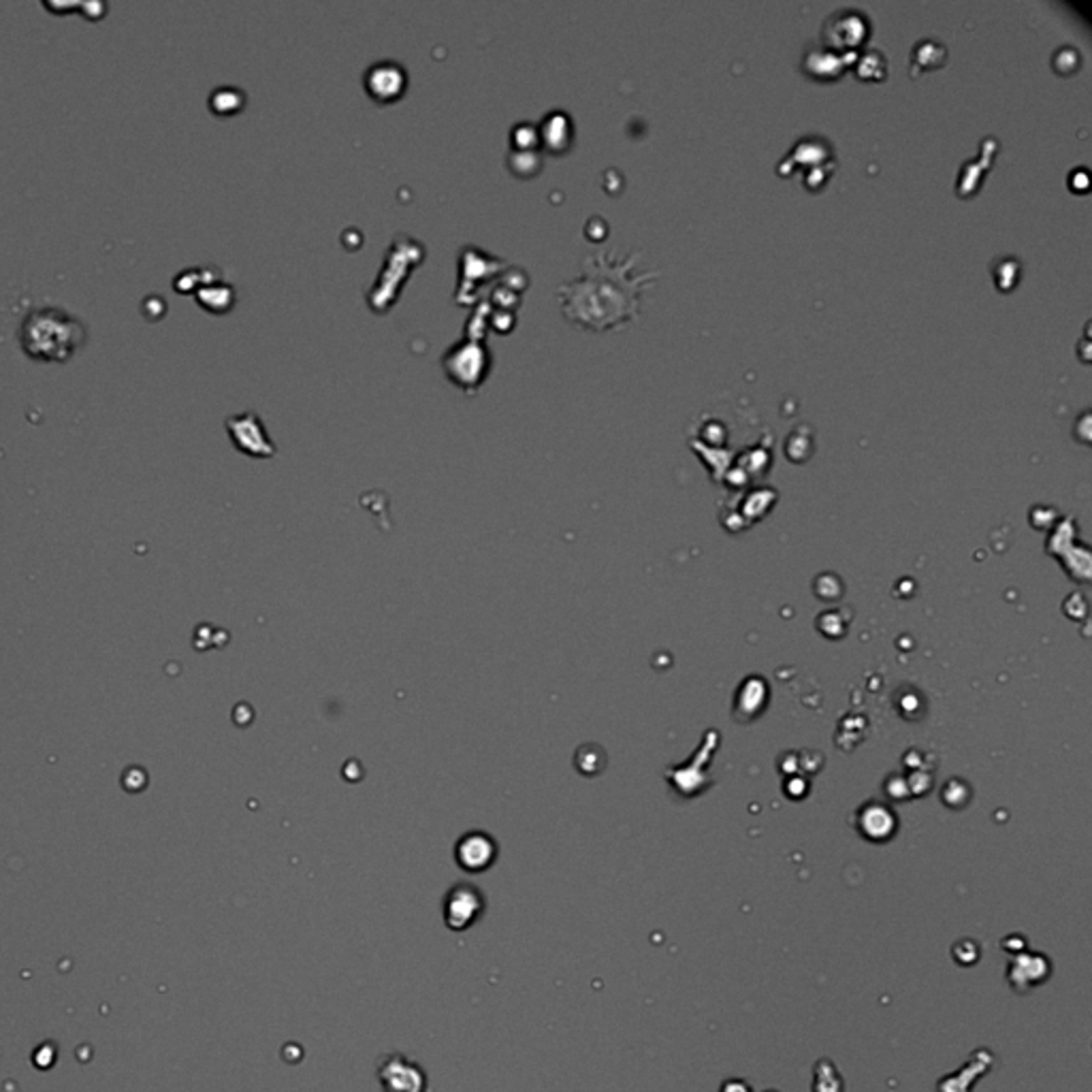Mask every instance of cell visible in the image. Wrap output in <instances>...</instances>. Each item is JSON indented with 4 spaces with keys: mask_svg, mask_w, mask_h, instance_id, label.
<instances>
[{
    "mask_svg": "<svg viewBox=\"0 0 1092 1092\" xmlns=\"http://www.w3.org/2000/svg\"><path fill=\"white\" fill-rule=\"evenodd\" d=\"M636 254L624 261L597 252L585 258L583 274L557 288L563 312L570 321L590 328H613L638 314L644 284L657 274L633 272Z\"/></svg>",
    "mask_w": 1092,
    "mask_h": 1092,
    "instance_id": "1",
    "label": "cell"
},
{
    "mask_svg": "<svg viewBox=\"0 0 1092 1092\" xmlns=\"http://www.w3.org/2000/svg\"><path fill=\"white\" fill-rule=\"evenodd\" d=\"M23 355L43 363H66L86 344L88 331L73 314L61 308H34L18 331Z\"/></svg>",
    "mask_w": 1092,
    "mask_h": 1092,
    "instance_id": "2",
    "label": "cell"
},
{
    "mask_svg": "<svg viewBox=\"0 0 1092 1092\" xmlns=\"http://www.w3.org/2000/svg\"><path fill=\"white\" fill-rule=\"evenodd\" d=\"M422 245L408 238V235H397L393 240L389 254L384 258L382 272L375 280L370 292V303L373 310H386L395 301L399 286L404 284V280L410 276V269L422 261Z\"/></svg>",
    "mask_w": 1092,
    "mask_h": 1092,
    "instance_id": "3",
    "label": "cell"
},
{
    "mask_svg": "<svg viewBox=\"0 0 1092 1092\" xmlns=\"http://www.w3.org/2000/svg\"><path fill=\"white\" fill-rule=\"evenodd\" d=\"M444 368L449 378L461 384L465 391H474L485 380L489 371L491 355L489 348L480 339H461L444 355Z\"/></svg>",
    "mask_w": 1092,
    "mask_h": 1092,
    "instance_id": "4",
    "label": "cell"
},
{
    "mask_svg": "<svg viewBox=\"0 0 1092 1092\" xmlns=\"http://www.w3.org/2000/svg\"><path fill=\"white\" fill-rule=\"evenodd\" d=\"M487 911V896L474 884H455L442 900V918L446 929L453 933H465L483 918Z\"/></svg>",
    "mask_w": 1092,
    "mask_h": 1092,
    "instance_id": "5",
    "label": "cell"
},
{
    "mask_svg": "<svg viewBox=\"0 0 1092 1092\" xmlns=\"http://www.w3.org/2000/svg\"><path fill=\"white\" fill-rule=\"evenodd\" d=\"M375 1075L384 1092H427L429 1088L427 1071L402 1052L382 1054Z\"/></svg>",
    "mask_w": 1092,
    "mask_h": 1092,
    "instance_id": "6",
    "label": "cell"
},
{
    "mask_svg": "<svg viewBox=\"0 0 1092 1092\" xmlns=\"http://www.w3.org/2000/svg\"><path fill=\"white\" fill-rule=\"evenodd\" d=\"M227 431L238 449L250 457H261L269 459L276 455V444L267 436V429L263 420L258 418L252 410H245L241 415H233L227 418Z\"/></svg>",
    "mask_w": 1092,
    "mask_h": 1092,
    "instance_id": "7",
    "label": "cell"
},
{
    "mask_svg": "<svg viewBox=\"0 0 1092 1092\" xmlns=\"http://www.w3.org/2000/svg\"><path fill=\"white\" fill-rule=\"evenodd\" d=\"M498 843L487 832H467L455 845V860L465 873H485L498 860Z\"/></svg>",
    "mask_w": 1092,
    "mask_h": 1092,
    "instance_id": "8",
    "label": "cell"
},
{
    "mask_svg": "<svg viewBox=\"0 0 1092 1092\" xmlns=\"http://www.w3.org/2000/svg\"><path fill=\"white\" fill-rule=\"evenodd\" d=\"M1052 976V962L1046 954L1020 952L1009 958L1007 982L1016 992H1030L1035 985L1046 983Z\"/></svg>",
    "mask_w": 1092,
    "mask_h": 1092,
    "instance_id": "9",
    "label": "cell"
},
{
    "mask_svg": "<svg viewBox=\"0 0 1092 1092\" xmlns=\"http://www.w3.org/2000/svg\"><path fill=\"white\" fill-rule=\"evenodd\" d=\"M363 81H366V90L370 92V97L373 101L389 103L395 101L399 94H404L408 84V73L399 63L380 61V63H373L366 70Z\"/></svg>",
    "mask_w": 1092,
    "mask_h": 1092,
    "instance_id": "10",
    "label": "cell"
},
{
    "mask_svg": "<svg viewBox=\"0 0 1092 1092\" xmlns=\"http://www.w3.org/2000/svg\"><path fill=\"white\" fill-rule=\"evenodd\" d=\"M994 1065V1054L990 1050H978L971 1054L969 1063L962 1067L958 1073L945 1075L941 1082L937 1084L939 1092H969L983 1073H988Z\"/></svg>",
    "mask_w": 1092,
    "mask_h": 1092,
    "instance_id": "11",
    "label": "cell"
},
{
    "mask_svg": "<svg viewBox=\"0 0 1092 1092\" xmlns=\"http://www.w3.org/2000/svg\"><path fill=\"white\" fill-rule=\"evenodd\" d=\"M864 32H866V20L858 14H853V11L832 16L826 22V37L832 45H839V47H855L864 39Z\"/></svg>",
    "mask_w": 1092,
    "mask_h": 1092,
    "instance_id": "12",
    "label": "cell"
},
{
    "mask_svg": "<svg viewBox=\"0 0 1092 1092\" xmlns=\"http://www.w3.org/2000/svg\"><path fill=\"white\" fill-rule=\"evenodd\" d=\"M540 141L553 152H563L572 144V120L568 113L550 111L538 126Z\"/></svg>",
    "mask_w": 1092,
    "mask_h": 1092,
    "instance_id": "13",
    "label": "cell"
},
{
    "mask_svg": "<svg viewBox=\"0 0 1092 1092\" xmlns=\"http://www.w3.org/2000/svg\"><path fill=\"white\" fill-rule=\"evenodd\" d=\"M197 301L203 305V310L207 312H229L235 303V290L231 284H225V282L218 280V282H211V284H205L195 292Z\"/></svg>",
    "mask_w": 1092,
    "mask_h": 1092,
    "instance_id": "14",
    "label": "cell"
},
{
    "mask_svg": "<svg viewBox=\"0 0 1092 1092\" xmlns=\"http://www.w3.org/2000/svg\"><path fill=\"white\" fill-rule=\"evenodd\" d=\"M860 830L864 832L866 839L884 841V839H890L892 830H895V819H892V815L886 811L884 807L873 805L871 808H868V811L862 813Z\"/></svg>",
    "mask_w": 1092,
    "mask_h": 1092,
    "instance_id": "15",
    "label": "cell"
},
{
    "mask_svg": "<svg viewBox=\"0 0 1092 1092\" xmlns=\"http://www.w3.org/2000/svg\"><path fill=\"white\" fill-rule=\"evenodd\" d=\"M245 103V94L240 88L220 86L209 94V109L218 115L238 113Z\"/></svg>",
    "mask_w": 1092,
    "mask_h": 1092,
    "instance_id": "16",
    "label": "cell"
},
{
    "mask_svg": "<svg viewBox=\"0 0 1092 1092\" xmlns=\"http://www.w3.org/2000/svg\"><path fill=\"white\" fill-rule=\"evenodd\" d=\"M845 1082L830 1059H819L813 1067V1092H843Z\"/></svg>",
    "mask_w": 1092,
    "mask_h": 1092,
    "instance_id": "17",
    "label": "cell"
},
{
    "mask_svg": "<svg viewBox=\"0 0 1092 1092\" xmlns=\"http://www.w3.org/2000/svg\"><path fill=\"white\" fill-rule=\"evenodd\" d=\"M952 956H954V960L958 962V965H962V967H971V965H976V962L980 960L982 949H980V945H978L976 941H973V939H967V937H965V939H960L958 943H954V947H952Z\"/></svg>",
    "mask_w": 1092,
    "mask_h": 1092,
    "instance_id": "18",
    "label": "cell"
},
{
    "mask_svg": "<svg viewBox=\"0 0 1092 1092\" xmlns=\"http://www.w3.org/2000/svg\"><path fill=\"white\" fill-rule=\"evenodd\" d=\"M1001 945L1009 956L1026 952V939L1025 937H1005V941Z\"/></svg>",
    "mask_w": 1092,
    "mask_h": 1092,
    "instance_id": "19",
    "label": "cell"
},
{
    "mask_svg": "<svg viewBox=\"0 0 1092 1092\" xmlns=\"http://www.w3.org/2000/svg\"><path fill=\"white\" fill-rule=\"evenodd\" d=\"M720 1092H754V1088H751V1086L745 1082V1079L732 1077V1079H725V1082L721 1084V1090H720Z\"/></svg>",
    "mask_w": 1092,
    "mask_h": 1092,
    "instance_id": "20",
    "label": "cell"
},
{
    "mask_svg": "<svg viewBox=\"0 0 1092 1092\" xmlns=\"http://www.w3.org/2000/svg\"><path fill=\"white\" fill-rule=\"evenodd\" d=\"M766 1092H779V1090H766Z\"/></svg>",
    "mask_w": 1092,
    "mask_h": 1092,
    "instance_id": "21",
    "label": "cell"
}]
</instances>
